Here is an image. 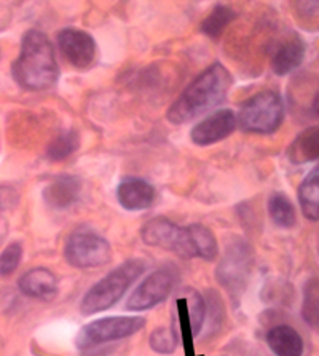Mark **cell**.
<instances>
[{
	"instance_id": "52a82bcc",
	"label": "cell",
	"mask_w": 319,
	"mask_h": 356,
	"mask_svg": "<svg viewBox=\"0 0 319 356\" xmlns=\"http://www.w3.org/2000/svg\"><path fill=\"white\" fill-rule=\"evenodd\" d=\"M140 236H142L145 245L161 248V250L176 252L181 257L192 259L186 227H179L170 219L161 218V216L150 219L149 222L144 224Z\"/></svg>"
},
{
	"instance_id": "ac0fdd59",
	"label": "cell",
	"mask_w": 319,
	"mask_h": 356,
	"mask_svg": "<svg viewBox=\"0 0 319 356\" xmlns=\"http://www.w3.org/2000/svg\"><path fill=\"white\" fill-rule=\"evenodd\" d=\"M318 127H310L297 134V138L288 147V159L292 165H305L316 161L319 157Z\"/></svg>"
},
{
	"instance_id": "7402d4cb",
	"label": "cell",
	"mask_w": 319,
	"mask_h": 356,
	"mask_svg": "<svg viewBox=\"0 0 319 356\" xmlns=\"http://www.w3.org/2000/svg\"><path fill=\"white\" fill-rule=\"evenodd\" d=\"M80 147V134L75 129L61 131L47 147V159L51 161H63L69 159Z\"/></svg>"
},
{
	"instance_id": "d4e9b609",
	"label": "cell",
	"mask_w": 319,
	"mask_h": 356,
	"mask_svg": "<svg viewBox=\"0 0 319 356\" xmlns=\"http://www.w3.org/2000/svg\"><path fill=\"white\" fill-rule=\"evenodd\" d=\"M149 342L154 352L160 355H171L174 353L179 337H177L174 327H158L150 334Z\"/></svg>"
},
{
	"instance_id": "ba28073f",
	"label": "cell",
	"mask_w": 319,
	"mask_h": 356,
	"mask_svg": "<svg viewBox=\"0 0 319 356\" xmlns=\"http://www.w3.org/2000/svg\"><path fill=\"white\" fill-rule=\"evenodd\" d=\"M172 286H174V275L170 268H161L150 273L147 278L140 283L134 293L129 296L126 302V310L142 312L161 304L167 299Z\"/></svg>"
},
{
	"instance_id": "484cf974",
	"label": "cell",
	"mask_w": 319,
	"mask_h": 356,
	"mask_svg": "<svg viewBox=\"0 0 319 356\" xmlns=\"http://www.w3.org/2000/svg\"><path fill=\"white\" fill-rule=\"evenodd\" d=\"M23 259V246L18 241L8 245L0 254V278H8L18 270Z\"/></svg>"
},
{
	"instance_id": "e0dca14e",
	"label": "cell",
	"mask_w": 319,
	"mask_h": 356,
	"mask_svg": "<svg viewBox=\"0 0 319 356\" xmlns=\"http://www.w3.org/2000/svg\"><path fill=\"white\" fill-rule=\"evenodd\" d=\"M186 232L192 257H199L204 259V261H214L218 257L219 243L206 225L192 224L186 227Z\"/></svg>"
},
{
	"instance_id": "cb8c5ba5",
	"label": "cell",
	"mask_w": 319,
	"mask_h": 356,
	"mask_svg": "<svg viewBox=\"0 0 319 356\" xmlns=\"http://www.w3.org/2000/svg\"><path fill=\"white\" fill-rule=\"evenodd\" d=\"M319 294H318V282L316 278L308 280L304 289V305H302V316L305 323L313 329H318L319 320Z\"/></svg>"
},
{
	"instance_id": "4316f807",
	"label": "cell",
	"mask_w": 319,
	"mask_h": 356,
	"mask_svg": "<svg viewBox=\"0 0 319 356\" xmlns=\"http://www.w3.org/2000/svg\"><path fill=\"white\" fill-rule=\"evenodd\" d=\"M18 203H19V195L15 188L0 186V211L13 209Z\"/></svg>"
},
{
	"instance_id": "7a4b0ae2",
	"label": "cell",
	"mask_w": 319,
	"mask_h": 356,
	"mask_svg": "<svg viewBox=\"0 0 319 356\" xmlns=\"http://www.w3.org/2000/svg\"><path fill=\"white\" fill-rule=\"evenodd\" d=\"M12 74L15 82L28 91H47L58 83L56 51L47 34L37 29L26 32Z\"/></svg>"
},
{
	"instance_id": "8fae6325",
	"label": "cell",
	"mask_w": 319,
	"mask_h": 356,
	"mask_svg": "<svg viewBox=\"0 0 319 356\" xmlns=\"http://www.w3.org/2000/svg\"><path fill=\"white\" fill-rule=\"evenodd\" d=\"M250 248L243 243H238L234 248H230L224 261L220 262L218 268L219 283L225 286L230 291V294L240 291L243 283L246 282L247 272H250Z\"/></svg>"
},
{
	"instance_id": "9a60e30c",
	"label": "cell",
	"mask_w": 319,
	"mask_h": 356,
	"mask_svg": "<svg viewBox=\"0 0 319 356\" xmlns=\"http://www.w3.org/2000/svg\"><path fill=\"white\" fill-rule=\"evenodd\" d=\"M21 293L32 299H53L58 293V278L45 267H35L19 278Z\"/></svg>"
},
{
	"instance_id": "2e32d148",
	"label": "cell",
	"mask_w": 319,
	"mask_h": 356,
	"mask_svg": "<svg viewBox=\"0 0 319 356\" xmlns=\"http://www.w3.org/2000/svg\"><path fill=\"white\" fill-rule=\"evenodd\" d=\"M267 343L275 356H304V339L292 326H275L267 334Z\"/></svg>"
},
{
	"instance_id": "603a6c76",
	"label": "cell",
	"mask_w": 319,
	"mask_h": 356,
	"mask_svg": "<svg viewBox=\"0 0 319 356\" xmlns=\"http://www.w3.org/2000/svg\"><path fill=\"white\" fill-rule=\"evenodd\" d=\"M186 305L188 316H190V329L192 336H198L199 331L204 325V318H206V302H204L203 296L192 288L186 289Z\"/></svg>"
},
{
	"instance_id": "3957f363",
	"label": "cell",
	"mask_w": 319,
	"mask_h": 356,
	"mask_svg": "<svg viewBox=\"0 0 319 356\" xmlns=\"http://www.w3.org/2000/svg\"><path fill=\"white\" fill-rule=\"evenodd\" d=\"M145 268H147V262L139 257L129 259L122 266L113 268L104 278L91 286L88 293L83 296L80 302V312L88 316L111 309L125 296L134 282L145 272Z\"/></svg>"
},
{
	"instance_id": "5bb4252c",
	"label": "cell",
	"mask_w": 319,
	"mask_h": 356,
	"mask_svg": "<svg viewBox=\"0 0 319 356\" xmlns=\"http://www.w3.org/2000/svg\"><path fill=\"white\" fill-rule=\"evenodd\" d=\"M117 198L126 211H144L155 202V188L140 177H125L117 187Z\"/></svg>"
},
{
	"instance_id": "44dd1931",
	"label": "cell",
	"mask_w": 319,
	"mask_h": 356,
	"mask_svg": "<svg viewBox=\"0 0 319 356\" xmlns=\"http://www.w3.org/2000/svg\"><path fill=\"white\" fill-rule=\"evenodd\" d=\"M268 213L278 227L291 229L297 222V211L291 200L281 192L272 193L268 200Z\"/></svg>"
},
{
	"instance_id": "8992f818",
	"label": "cell",
	"mask_w": 319,
	"mask_h": 356,
	"mask_svg": "<svg viewBox=\"0 0 319 356\" xmlns=\"http://www.w3.org/2000/svg\"><path fill=\"white\" fill-rule=\"evenodd\" d=\"M64 257L75 268H96L111 262L112 248L95 232L79 230L67 238Z\"/></svg>"
},
{
	"instance_id": "277c9868",
	"label": "cell",
	"mask_w": 319,
	"mask_h": 356,
	"mask_svg": "<svg viewBox=\"0 0 319 356\" xmlns=\"http://www.w3.org/2000/svg\"><path fill=\"white\" fill-rule=\"evenodd\" d=\"M284 120V101L278 91L263 90L245 101L238 112L236 123L243 131L272 134Z\"/></svg>"
},
{
	"instance_id": "7c38bea8",
	"label": "cell",
	"mask_w": 319,
	"mask_h": 356,
	"mask_svg": "<svg viewBox=\"0 0 319 356\" xmlns=\"http://www.w3.org/2000/svg\"><path fill=\"white\" fill-rule=\"evenodd\" d=\"M305 42L297 34L281 37L275 42V47L270 55L272 71L277 75H288L300 67L305 59Z\"/></svg>"
},
{
	"instance_id": "30bf717a",
	"label": "cell",
	"mask_w": 319,
	"mask_h": 356,
	"mask_svg": "<svg viewBox=\"0 0 319 356\" xmlns=\"http://www.w3.org/2000/svg\"><path fill=\"white\" fill-rule=\"evenodd\" d=\"M236 114L231 109H220L203 118L192 128L190 139L195 145L206 147L218 144L236 129Z\"/></svg>"
},
{
	"instance_id": "ffe728a7",
	"label": "cell",
	"mask_w": 319,
	"mask_h": 356,
	"mask_svg": "<svg viewBox=\"0 0 319 356\" xmlns=\"http://www.w3.org/2000/svg\"><path fill=\"white\" fill-rule=\"evenodd\" d=\"M236 19V12L234 8L227 7V5H215L206 19L203 21L202 26H199V31L209 39L219 40V37H222L224 31L230 23H234Z\"/></svg>"
},
{
	"instance_id": "6da1fadb",
	"label": "cell",
	"mask_w": 319,
	"mask_h": 356,
	"mask_svg": "<svg viewBox=\"0 0 319 356\" xmlns=\"http://www.w3.org/2000/svg\"><path fill=\"white\" fill-rule=\"evenodd\" d=\"M231 86V75L220 63L211 64L182 91L170 109L166 118L174 125H186L222 104Z\"/></svg>"
},
{
	"instance_id": "9c48e42d",
	"label": "cell",
	"mask_w": 319,
	"mask_h": 356,
	"mask_svg": "<svg viewBox=\"0 0 319 356\" xmlns=\"http://www.w3.org/2000/svg\"><path fill=\"white\" fill-rule=\"evenodd\" d=\"M58 48L63 58L77 69H86L95 63L96 42L88 32L66 28L58 32Z\"/></svg>"
},
{
	"instance_id": "d6986e66",
	"label": "cell",
	"mask_w": 319,
	"mask_h": 356,
	"mask_svg": "<svg viewBox=\"0 0 319 356\" xmlns=\"http://www.w3.org/2000/svg\"><path fill=\"white\" fill-rule=\"evenodd\" d=\"M299 202L306 219H319V168L315 166L299 187Z\"/></svg>"
},
{
	"instance_id": "5b68a950",
	"label": "cell",
	"mask_w": 319,
	"mask_h": 356,
	"mask_svg": "<svg viewBox=\"0 0 319 356\" xmlns=\"http://www.w3.org/2000/svg\"><path fill=\"white\" fill-rule=\"evenodd\" d=\"M145 326V320L140 316H109L91 321L82 327L77 337V347L86 353L97 345L122 341L131 337Z\"/></svg>"
},
{
	"instance_id": "4fadbf2b",
	"label": "cell",
	"mask_w": 319,
	"mask_h": 356,
	"mask_svg": "<svg viewBox=\"0 0 319 356\" xmlns=\"http://www.w3.org/2000/svg\"><path fill=\"white\" fill-rule=\"evenodd\" d=\"M82 179L72 175L55 176L43 188V200L53 209H67L80 198Z\"/></svg>"
}]
</instances>
